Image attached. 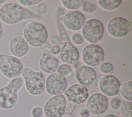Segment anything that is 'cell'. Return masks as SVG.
<instances>
[{"label":"cell","mask_w":132,"mask_h":117,"mask_svg":"<svg viewBox=\"0 0 132 117\" xmlns=\"http://www.w3.org/2000/svg\"><path fill=\"white\" fill-rule=\"evenodd\" d=\"M78 112L82 117H89L90 115V113L86 107L83 106L79 107L78 109Z\"/></svg>","instance_id":"f546056e"},{"label":"cell","mask_w":132,"mask_h":117,"mask_svg":"<svg viewBox=\"0 0 132 117\" xmlns=\"http://www.w3.org/2000/svg\"><path fill=\"white\" fill-rule=\"evenodd\" d=\"M107 29L111 36L116 38H122L132 30V22L124 18L115 16L108 21Z\"/></svg>","instance_id":"8fae6325"},{"label":"cell","mask_w":132,"mask_h":117,"mask_svg":"<svg viewBox=\"0 0 132 117\" xmlns=\"http://www.w3.org/2000/svg\"><path fill=\"white\" fill-rule=\"evenodd\" d=\"M82 9L84 11L87 13H91L96 11V7L93 3L84 1V4L82 7Z\"/></svg>","instance_id":"d4e9b609"},{"label":"cell","mask_w":132,"mask_h":117,"mask_svg":"<svg viewBox=\"0 0 132 117\" xmlns=\"http://www.w3.org/2000/svg\"><path fill=\"white\" fill-rule=\"evenodd\" d=\"M120 111L123 117H132V102L125 101L120 107Z\"/></svg>","instance_id":"7402d4cb"},{"label":"cell","mask_w":132,"mask_h":117,"mask_svg":"<svg viewBox=\"0 0 132 117\" xmlns=\"http://www.w3.org/2000/svg\"><path fill=\"white\" fill-rule=\"evenodd\" d=\"M43 113V110L42 108L39 106H36L33 108L31 112L32 117H42Z\"/></svg>","instance_id":"f1b7e54d"},{"label":"cell","mask_w":132,"mask_h":117,"mask_svg":"<svg viewBox=\"0 0 132 117\" xmlns=\"http://www.w3.org/2000/svg\"><path fill=\"white\" fill-rule=\"evenodd\" d=\"M9 51L12 55L17 58L25 56L29 50V45L21 35L13 37L9 43Z\"/></svg>","instance_id":"e0dca14e"},{"label":"cell","mask_w":132,"mask_h":117,"mask_svg":"<svg viewBox=\"0 0 132 117\" xmlns=\"http://www.w3.org/2000/svg\"><path fill=\"white\" fill-rule=\"evenodd\" d=\"M122 97L127 101H132V81H126L120 86V91Z\"/></svg>","instance_id":"ffe728a7"},{"label":"cell","mask_w":132,"mask_h":117,"mask_svg":"<svg viewBox=\"0 0 132 117\" xmlns=\"http://www.w3.org/2000/svg\"><path fill=\"white\" fill-rule=\"evenodd\" d=\"M73 42L76 45H81L84 41V39L82 35L78 33H74L71 38Z\"/></svg>","instance_id":"83f0119b"},{"label":"cell","mask_w":132,"mask_h":117,"mask_svg":"<svg viewBox=\"0 0 132 117\" xmlns=\"http://www.w3.org/2000/svg\"><path fill=\"white\" fill-rule=\"evenodd\" d=\"M66 105L63 94L53 96L45 102L43 112L46 117H62L65 113Z\"/></svg>","instance_id":"30bf717a"},{"label":"cell","mask_w":132,"mask_h":117,"mask_svg":"<svg viewBox=\"0 0 132 117\" xmlns=\"http://www.w3.org/2000/svg\"><path fill=\"white\" fill-rule=\"evenodd\" d=\"M121 0H97L98 6L103 9L107 11H112L117 9L121 5Z\"/></svg>","instance_id":"d6986e66"},{"label":"cell","mask_w":132,"mask_h":117,"mask_svg":"<svg viewBox=\"0 0 132 117\" xmlns=\"http://www.w3.org/2000/svg\"><path fill=\"white\" fill-rule=\"evenodd\" d=\"M6 0H0V5L5 3V2H6Z\"/></svg>","instance_id":"74e56055"},{"label":"cell","mask_w":132,"mask_h":117,"mask_svg":"<svg viewBox=\"0 0 132 117\" xmlns=\"http://www.w3.org/2000/svg\"><path fill=\"white\" fill-rule=\"evenodd\" d=\"M64 93L68 99L65 112L68 114H71L74 111L76 105L87 100L89 95L87 87L78 83L71 85Z\"/></svg>","instance_id":"52a82bcc"},{"label":"cell","mask_w":132,"mask_h":117,"mask_svg":"<svg viewBox=\"0 0 132 117\" xmlns=\"http://www.w3.org/2000/svg\"><path fill=\"white\" fill-rule=\"evenodd\" d=\"M61 2L65 8L71 10H76L82 7L84 4L83 0H62Z\"/></svg>","instance_id":"44dd1931"},{"label":"cell","mask_w":132,"mask_h":117,"mask_svg":"<svg viewBox=\"0 0 132 117\" xmlns=\"http://www.w3.org/2000/svg\"><path fill=\"white\" fill-rule=\"evenodd\" d=\"M34 16L30 10L15 3H7L0 7V19L6 24H16Z\"/></svg>","instance_id":"7a4b0ae2"},{"label":"cell","mask_w":132,"mask_h":117,"mask_svg":"<svg viewBox=\"0 0 132 117\" xmlns=\"http://www.w3.org/2000/svg\"><path fill=\"white\" fill-rule=\"evenodd\" d=\"M50 44L52 46H59L60 44L59 37L56 35H54L52 36L50 39Z\"/></svg>","instance_id":"d6a6232c"},{"label":"cell","mask_w":132,"mask_h":117,"mask_svg":"<svg viewBox=\"0 0 132 117\" xmlns=\"http://www.w3.org/2000/svg\"><path fill=\"white\" fill-rule=\"evenodd\" d=\"M64 27L72 31H77L81 29L86 21L84 15L77 10H72L67 12L60 18Z\"/></svg>","instance_id":"9a60e30c"},{"label":"cell","mask_w":132,"mask_h":117,"mask_svg":"<svg viewBox=\"0 0 132 117\" xmlns=\"http://www.w3.org/2000/svg\"><path fill=\"white\" fill-rule=\"evenodd\" d=\"M103 117H118V116L116 114H114L113 113H107V114H105Z\"/></svg>","instance_id":"d590c367"},{"label":"cell","mask_w":132,"mask_h":117,"mask_svg":"<svg viewBox=\"0 0 132 117\" xmlns=\"http://www.w3.org/2000/svg\"><path fill=\"white\" fill-rule=\"evenodd\" d=\"M108 107V100L102 93L96 92L92 94L88 97L86 107L90 113L98 115L104 113Z\"/></svg>","instance_id":"4fadbf2b"},{"label":"cell","mask_w":132,"mask_h":117,"mask_svg":"<svg viewBox=\"0 0 132 117\" xmlns=\"http://www.w3.org/2000/svg\"><path fill=\"white\" fill-rule=\"evenodd\" d=\"M39 66L44 72L51 74L57 71L59 66V61L52 53H42L39 61Z\"/></svg>","instance_id":"ac0fdd59"},{"label":"cell","mask_w":132,"mask_h":117,"mask_svg":"<svg viewBox=\"0 0 132 117\" xmlns=\"http://www.w3.org/2000/svg\"><path fill=\"white\" fill-rule=\"evenodd\" d=\"M24 80L19 77L12 79L6 86L0 88V108H12L18 101V92L23 86Z\"/></svg>","instance_id":"277c9868"},{"label":"cell","mask_w":132,"mask_h":117,"mask_svg":"<svg viewBox=\"0 0 132 117\" xmlns=\"http://www.w3.org/2000/svg\"><path fill=\"white\" fill-rule=\"evenodd\" d=\"M3 35V28L2 22L0 21V40L2 39Z\"/></svg>","instance_id":"e575fe53"},{"label":"cell","mask_w":132,"mask_h":117,"mask_svg":"<svg viewBox=\"0 0 132 117\" xmlns=\"http://www.w3.org/2000/svg\"><path fill=\"white\" fill-rule=\"evenodd\" d=\"M22 75L25 81L26 89L32 95L41 94L45 90V78L41 72H35L29 68L23 69Z\"/></svg>","instance_id":"5b68a950"},{"label":"cell","mask_w":132,"mask_h":117,"mask_svg":"<svg viewBox=\"0 0 132 117\" xmlns=\"http://www.w3.org/2000/svg\"><path fill=\"white\" fill-rule=\"evenodd\" d=\"M81 34L87 42L95 44L100 41L104 36V26L98 20L90 19L85 21L81 28Z\"/></svg>","instance_id":"ba28073f"},{"label":"cell","mask_w":132,"mask_h":117,"mask_svg":"<svg viewBox=\"0 0 132 117\" xmlns=\"http://www.w3.org/2000/svg\"><path fill=\"white\" fill-rule=\"evenodd\" d=\"M47 5L44 3H41L37 6V11L39 14H45L47 11Z\"/></svg>","instance_id":"1f68e13d"},{"label":"cell","mask_w":132,"mask_h":117,"mask_svg":"<svg viewBox=\"0 0 132 117\" xmlns=\"http://www.w3.org/2000/svg\"><path fill=\"white\" fill-rule=\"evenodd\" d=\"M53 46L50 43L46 42L42 46H41V51L43 53L50 54L51 53Z\"/></svg>","instance_id":"4dcf8cb0"},{"label":"cell","mask_w":132,"mask_h":117,"mask_svg":"<svg viewBox=\"0 0 132 117\" xmlns=\"http://www.w3.org/2000/svg\"><path fill=\"white\" fill-rule=\"evenodd\" d=\"M121 105V101L118 97L114 96L109 101V106L111 109L116 110L118 109Z\"/></svg>","instance_id":"484cf974"},{"label":"cell","mask_w":132,"mask_h":117,"mask_svg":"<svg viewBox=\"0 0 132 117\" xmlns=\"http://www.w3.org/2000/svg\"><path fill=\"white\" fill-rule=\"evenodd\" d=\"M60 53V47L59 46H53L52 49L51 53L53 55H57Z\"/></svg>","instance_id":"836d02e7"},{"label":"cell","mask_w":132,"mask_h":117,"mask_svg":"<svg viewBox=\"0 0 132 117\" xmlns=\"http://www.w3.org/2000/svg\"><path fill=\"white\" fill-rule=\"evenodd\" d=\"M104 52L103 48L96 44L86 45L81 52V58L87 65L95 67L101 65L104 60Z\"/></svg>","instance_id":"9c48e42d"},{"label":"cell","mask_w":132,"mask_h":117,"mask_svg":"<svg viewBox=\"0 0 132 117\" xmlns=\"http://www.w3.org/2000/svg\"><path fill=\"white\" fill-rule=\"evenodd\" d=\"M113 67L112 64L109 62H103L100 66V71L105 74H109L112 72Z\"/></svg>","instance_id":"cb8c5ba5"},{"label":"cell","mask_w":132,"mask_h":117,"mask_svg":"<svg viewBox=\"0 0 132 117\" xmlns=\"http://www.w3.org/2000/svg\"><path fill=\"white\" fill-rule=\"evenodd\" d=\"M60 39V58L62 62L70 65L75 64L79 60L78 49L71 42L65 29L59 17L57 19Z\"/></svg>","instance_id":"6da1fadb"},{"label":"cell","mask_w":132,"mask_h":117,"mask_svg":"<svg viewBox=\"0 0 132 117\" xmlns=\"http://www.w3.org/2000/svg\"><path fill=\"white\" fill-rule=\"evenodd\" d=\"M57 73L61 74L63 76H69L72 74V68L71 65L63 63L60 65L57 69Z\"/></svg>","instance_id":"603a6c76"},{"label":"cell","mask_w":132,"mask_h":117,"mask_svg":"<svg viewBox=\"0 0 132 117\" xmlns=\"http://www.w3.org/2000/svg\"><path fill=\"white\" fill-rule=\"evenodd\" d=\"M62 117H75L74 115H73L71 114H68V113H66Z\"/></svg>","instance_id":"8d00e7d4"},{"label":"cell","mask_w":132,"mask_h":117,"mask_svg":"<svg viewBox=\"0 0 132 117\" xmlns=\"http://www.w3.org/2000/svg\"><path fill=\"white\" fill-rule=\"evenodd\" d=\"M66 78L58 73L50 74L45 79V89L48 94L53 96L61 95L67 89Z\"/></svg>","instance_id":"7c38bea8"},{"label":"cell","mask_w":132,"mask_h":117,"mask_svg":"<svg viewBox=\"0 0 132 117\" xmlns=\"http://www.w3.org/2000/svg\"><path fill=\"white\" fill-rule=\"evenodd\" d=\"M23 37L32 47H40L46 42L48 32L45 27L41 23L30 21L26 23L23 30Z\"/></svg>","instance_id":"3957f363"},{"label":"cell","mask_w":132,"mask_h":117,"mask_svg":"<svg viewBox=\"0 0 132 117\" xmlns=\"http://www.w3.org/2000/svg\"><path fill=\"white\" fill-rule=\"evenodd\" d=\"M18 2L23 6H31L39 4L42 0H18Z\"/></svg>","instance_id":"4316f807"},{"label":"cell","mask_w":132,"mask_h":117,"mask_svg":"<svg viewBox=\"0 0 132 117\" xmlns=\"http://www.w3.org/2000/svg\"><path fill=\"white\" fill-rule=\"evenodd\" d=\"M75 78L78 84L85 87H94L97 85V74L95 69L91 66L83 65L78 68Z\"/></svg>","instance_id":"2e32d148"},{"label":"cell","mask_w":132,"mask_h":117,"mask_svg":"<svg viewBox=\"0 0 132 117\" xmlns=\"http://www.w3.org/2000/svg\"><path fill=\"white\" fill-rule=\"evenodd\" d=\"M121 83L118 79L112 75H105L102 76L98 81V88L105 96L112 97L118 94Z\"/></svg>","instance_id":"5bb4252c"},{"label":"cell","mask_w":132,"mask_h":117,"mask_svg":"<svg viewBox=\"0 0 132 117\" xmlns=\"http://www.w3.org/2000/svg\"><path fill=\"white\" fill-rule=\"evenodd\" d=\"M23 68V64L18 58L0 53V71L6 77L12 79L20 77Z\"/></svg>","instance_id":"8992f818"}]
</instances>
